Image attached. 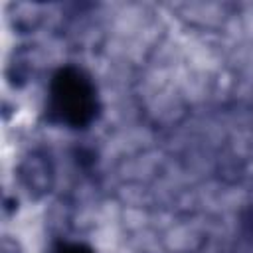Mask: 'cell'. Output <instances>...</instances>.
Masks as SVG:
<instances>
[{
  "label": "cell",
  "instance_id": "6da1fadb",
  "mask_svg": "<svg viewBox=\"0 0 253 253\" xmlns=\"http://www.w3.org/2000/svg\"><path fill=\"white\" fill-rule=\"evenodd\" d=\"M49 111L69 126L89 125L97 113V89L93 81L77 67L59 69L49 83Z\"/></svg>",
  "mask_w": 253,
  "mask_h": 253
},
{
  "label": "cell",
  "instance_id": "7a4b0ae2",
  "mask_svg": "<svg viewBox=\"0 0 253 253\" xmlns=\"http://www.w3.org/2000/svg\"><path fill=\"white\" fill-rule=\"evenodd\" d=\"M49 253H93L87 245L83 243H69V241H63V243H57L55 247H51Z\"/></svg>",
  "mask_w": 253,
  "mask_h": 253
}]
</instances>
